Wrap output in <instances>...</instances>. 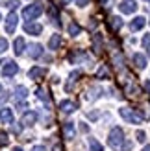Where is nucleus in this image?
I'll return each mask as SVG.
<instances>
[{"instance_id":"nucleus-40","label":"nucleus","mask_w":150,"mask_h":151,"mask_svg":"<svg viewBox=\"0 0 150 151\" xmlns=\"http://www.w3.org/2000/svg\"><path fill=\"white\" fill-rule=\"evenodd\" d=\"M0 90H2V85H0Z\"/></svg>"},{"instance_id":"nucleus-9","label":"nucleus","mask_w":150,"mask_h":151,"mask_svg":"<svg viewBox=\"0 0 150 151\" xmlns=\"http://www.w3.org/2000/svg\"><path fill=\"white\" fill-rule=\"evenodd\" d=\"M0 122L2 124H13V111L9 107H4L0 111Z\"/></svg>"},{"instance_id":"nucleus-20","label":"nucleus","mask_w":150,"mask_h":151,"mask_svg":"<svg viewBox=\"0 0 150 151\" xmlns=\"http://www.w3.org/2000/svg\"><path fill=\"white\" fill-rule=\"evenodd\" d=\"M89 147H91V151H104L102 144L96 138H89Z\"/></svg>"},{"instance_id":"nucleus-25","label":"nucleus","mask_w":150,"mask_h":151,"mask_svg":"<svg viewBox=\"0 0 150 151\" xmlns=\"http://www.w3.org/2000/svg\"><path fill=\"white\" fill-rule=\"evenodd\" d=\"M7 46H9V44H7V41L4 39V37H0V54H2V52H6Z\"/></svg>"},{"instance_id":"nucleus-39","label":"nucleus","mask_w":150,"mask_h":151,"mask_svg":"<svg viewBox=\"0 0 150 151\" xmlns=\"http://www.w3.org/2000/svg\"><path fill=\"white\" fill-rule=\"evenodd\" d=\"M63 2H69V0H63Z\"/></svg>"},{"instance_id":"nucleus-26","label":"nucleus","mask_w":150,"mask_h":151,"mask_svg":"<svg viewBox=\"0 0 150 151\" xmlns=\"http://www.w3.org/2000/svg\"><path fill=\"white\" fill-rule=\"evenodd\" d=\"M133 147V144H132V142H128V140H126V142H122V146H121V151H130Z\"/></svg>"},{"instance_id":"nucleus-41","label":"nucleus","mask_w":150,"mask_h":151,"mask_svg":"<svg viewBox=\"0 0 150 151\" xmlns=\"http://www.w3.org/2000/svg\"><path fill=\"white\" fill-rule=\"evenodd\" d=\"M0 19H2V17H0Z\"/></svg>"},{"instance_id":"nucleus-29","label":"nucleus","mask_w":150,"mask_h":151,"mask_svg":"<svg viewBox=\"0 0 150 151\" xmlns=\"http://www.w3.org/2000/svg\"><path fill=\"white\" fill-rule=\"evenodd\" d=\"M143 48H150V33L143 37Z\"/></svg>"},{"instance_id":"nucleus-30","label":"nucleus","mask_w":150,"mask_h":151,"mask_svg":"<svg viewBox=\"0 0 150 151\" xmlns=\"http://www.w3.org/2000/svg\"><path fill=\"white\" fill-rule=\"evenodd\" d=\"M135 137H137V140H139V142H145V140H146L145 131H137V133H135Z\"/></svg>"},{"instance_id":"nucleus-28","label":"nucleus","mask_w":150,"mask_h":151,"mask_svg":"<svg viewBox=\"0 0 150 151\" xmlns=\"http://www.w3.org/2000/svg\"><path fill=\"white\" fill-rule=\"evenodd\" d=\"M7 142H9V138H7L6 133H0V146H6Z\"/></svg>"},{"instance_id":"nucleus-2","label":"nucleus","mask_w":150,"mask_h":151,"mask_svg":"<svg viewBox=\"0 0 150 151\" xmlns=\"http://www.w3.org/2000/svg\"><path fill=\"white\" fill-rule=\"evenodd\" d=\"M119 112H121V116L126 120V122H130V124H141V122H143V118H145V114L135 112L133 109H126V107H122Z\"/></svg>"},{"instance_id":"nucleus-6","label":"nucleus","mask_w":150,"mask_h":151,"mask_svg":"<svg viewBox=\"0 0 150 151\" xmlns=\"http://www.w3.org/2000/svg\"><path fill=\"white\" fill-rule=\"evenodd\" d=\"M37 118H39V114H37L35 111H26L24 114H22V124L24 125H33L37 122Z\"/></svg>"},{"instance_id":"nucleus-33","label":"nucleus","mask_w":150,"mask_h":151,"mask_svg":"<svg viewBox=\"0 0 150 151\" xmlns=\"http://www.w3.org/2000/svg\"><path fill=\"white\" fill-rule=\"evenodd\" d=\"M74 2H76V6H80V7H85L89 4V0H74Z\"/></svg>"},{"instance_id":"nucleus-22","label":"nucleus","mask_w":150,"mask_h":151,"mask_svg":"<svg viewBox=\"0 0 150 151\" xmlns=\"http://www.w3.org/2000/svg\"><path fill=\"white\" fill-rule=\"evenodd\" d=\"M80 32H82V28L76 24V22H71V24H69V35L76 37V35H80Z\"/></svg>"},{"instance_id":"nucleus-34","label":"nucleus","mask_w":150,"mask_h":151,"mask_svg":"<svg viewBox=\"0 0 150 151\" xmlns=\"http://www.w3.org/2000/svg\"><path fill=\"white\" fill-rule=\"evenodd\" d=\"M32 151H47V149H44V146H33Z\"/></svg>"},{"instance_id":"nucleus-13","label":"nucleus","mask_w":150,"mask_h":151,"mask_svg":"<svg viewBox=\"0 0 150 151\" xmlns=\"http://www.w3.org/2000/svg\"><path fill=\"white\" fill-rule=\"evenodd\" d=\"M143 26H145V17H135L130 22V29H132V32H139V29H143Z\"/></svg>"},{"instance_id":"nucleus-35","label":"nucleus","mask_w":150,"mask_h":151,"mask_svg":"<svg viewBox=\"0 0 150 151\" xmlns=\"http://www.w3.org/2000/svg\"><path fill=\"white\" fill-rule=\"evenodd\" d=\"M145 90L150 94V79H146V81H145Z\"/></svg>"},{"instance_id":"nucleus-4","label":"nucleus","mask_w":150,"mask_h":151,"mask_svg":"<svg viewBox=\"0 0 150 151\" xmlns=\"http://www.w3.org/2000/svg\"><path fill=\"white\" fill-rule=\"evenodd\" d=\"M17 72H19V65L15 61H7L4 65V68H2V76H4V78H11V76H15Z\"/></svg>"},{"instance_id":"nucleus-11","label":"nucleus","mask_w":150,"mask_h":151,"mask_svg":"<svg viewBox=\"0 0 150 151\" xmlns=\"http://www.w3.org/2000/svg\"><path fill=\"white\" fill-rule=\"evenodd\" d=\"M59 109H61V112H65V114H71V112L76 111V105H74V101L63 100L61 103H59Z\"/></svg>"},{"instance_id":"nucleus-15","label":"nucleus","mask_w":150,"mask_h":151,"mask_svg":"<svg viewBox=\"0 0 150 151\" xmlns=\"http://www.w3.org/2000/svg\"><path fill=\"white\" fill-rule=\"evenodd\" d=\"M133 65H135L137 68H141V70L146 68V57L143 54H135L133 55Z\"/></svg>"},{"instance_id":"nucleus-3","label":"nucleus","mask_w":150,"mask_h":151,"mask_svg":"<svg viewBox=\"0 0 150 151\" xmlns=\"http://www.w3.org/2000/svg\"><path fill=\"white\" fill-rule=\"evenodd\" d=\"M41 13H43V6L41 4H32V6H26L24 9H22V17L26 20H32V19H37Z\"/></svg>"},{"instance_id":"nucleus-38","label":"nucleus","mask_w":150,"mask_h":151,"mask_svg":"<svg viewBox=\"0 0 150 151\" xmlns=\"http://www.w3.org/2000/svg\"><path fill=\"white\" fill-rule=\"evenodd\" d=\"M13 151H22V149L20 147H13Z\"/></svg>"},{"instance_id":"nucleus-18","label":"nucleus","mask_w":150,"mask_h":151,"mask_svg":"<svg viewBox=\"0 0 150 151\" xmlns=\"http://www.w3.org/2000/svg\"><path fill=\"white\" fill-rule=\"evenodd\" d=\"M59 44H61V37H59L58 33H56V35H52V37H50V41H48V48H50V50H58V48H59Z\"/></svg>"},{"instance_id":"nucleus-21","label":"nucleus","mask_w":150,"mask_h":151,"mask_svg":"<svg viewBox=\"0 0 150 151\" xmlns=\"http://www.w3.org/2000/svg\"><path fill=\"white\" fill-rule=\"evenodd\" d=\"M15 94H17V98H19V100H26V96H28V88L26 87H17V88H15Z\"/></svg>"},{"instance_id":"nucleus-27","label":"nucleus","mask_w":150,"mask_h":151,"mask_svg":"<svg viewBox=\"0 0 150 151\" xmlns=\"http://www.w3.org/2000/svg\"><path fill=\"white\" fill-rule=\"evenodd\" d=\"M93 42H95V46H96V52H98V50H100V44H102L100 35H95V37H93Z\"/></svg>"},{"instance_id":"nucleus-32","label":"nucleus","mask_w":150,"mask_h":151,"mask_svg":"<svg viewBox=\"0 0 150 151\" xmlns=\"http://www.w3.org/2000/svg\"><path fill=\"white\" fill-rule=\"evenodd\" d=\"M106 76H108V68H106V66H102L100 72H98V79H100V78H106Z\"/></svg>"},{"instance_id":"nucleus-24","label":"nucleus","mask_w":150,"mask_h":151,"mask_svg":"<svg viewBox=\"0 0 150 151\" xmlns=\"http://www.w3.org/2000/svg\"><path fill=\"white\" fill-rule=\"evenodd\" d=\"M80 59H85V54H84V52H76L74 55H71V61H72V63L80 61Z\"/></svg>"},{"instance_id":"nucleus-8","label":"nucleus","mask_w":150,"mask_h":151,"mask_svg":"<svg viewBox=\"0 0 150 151\" xmlns=\"http://www.w3.org/2000/svg\"><path fill=\"white\" fill-rule=\"evenodd\" d=\"M17 22H19L17 15H15V13H9V15H7V19H6V32H7V33H13V32H15V26H17Z\"/></svg>"},{"instance_id":"nucleus-16","label":"nucleus","mask_w":150,"mask_h":151,"mask_svg":"<svg viewBox=\"0 0 150 151\" xmlns=\"http://www.w3.org/2000/svg\"><path fill=\"white\" fill-rule=\"evenodd\" d=\"M24 46H26V42H24V39H22V37H17V39H15V42H13L15 54H17V55H20L22 52H24Z\"/></svg>"},{"instance_id":"nucleus-12","label":"nucleus","mask_w":150,"mask_h":151,"mask_svg":"<svg viewBox=\"0 0 150 151\" xmlns=\"http://www.w3.org/2000/svg\"><path fill=\"white\" fill-rule=\"evenodd\" d=\"M63 134H65V138H74V134H76V129H74V124L72 122H67L63 124Z\"/></svg>"},{"instance_id":"nucleus-1","label":"nucleus","mask_w":150,"mask_h":151,"mask_svg":"<svg viewBox=\"0 0 150 151\" xmlns=\"http://www.w3.org/2000/svg\"><path fill=\"white\" fill-rule=\"evenodd\" d=\"M109 146L111 147H115V149H121L122 146V142H124V131L121 129V127H113L109 133Z\"/></svg>"},{"instance_id":"nucleus-42","label":"nucleus","mask_w":150,"mask_h":151,"mask_svg":"<svg viewBox=\"0 0 150 151\" xmlns=\"http://www.w3.org/2000/svg\"><path fill=\"white\" fill-rule=\"evenodd\" d=\"M148 50H150V48H148Z\"/></svg>"},{"instance_id":"nucleus-23","label":"nucleus","mask_w":150,"mask_h":151,"mask_svg":"<svg viewBox=\"0 0 150 151\" xmlns=\"http://www.w3.org/2000/svg\"><path fill=\"white\" fill-rule=\"evenodd\" d=\"M109 26H111V29H115V32H117V29L122 26V19L121 17H113V19H111V22H109Z\"/></svg>"},{"instance_id":"nucleus-31","label":"nucleus","mask_w":150,"mask_h":151,"mask_svg":"<svg viewBox=\"0 0 150 151\" xmlns=\"http://www.w3.org/2000/svg\"><path fill=\"white\" fill-rule=\"evenodd\" d=\"M19 2L17 0H9V2H6V7H9V9H13V7H17Z\"/></svg>"},{"instance_id":"nucleus-5","label":"nucleus","mask_w":150,"mask_h":151,"mask_svg":"<svg viewBox=\"0 0 150 151\" xmlns=\"http://www.w3.org/2000/svg\"><path fill=\"white\" fill-rule=\"evenodd\" d=\"M119 9L122 13H133L137 9V4H135V0H122L121 6H119Z\"/></svg>"},{"instance_id":"nucleus-10","label":"nucleus","mask_w":150,"mask_h":151,"mask_svg":"<svg viewBox=\"0 0 150 151\" xmlns=\"http://www.w3.org/2000/svg\"><path fill=\"white\" fill-rule=\"evenodd\" d=\"M28 55L32 57V59L41 57V55H43V46H41V44H30V48H28Z\"/></svg>"},{"instance_id":"nucleus-17","label":"nucleus","mask_w":150,"mask_h":151,"mask_svg":"<svg viewBox=\"0 0 150 151\" xmlns=\"http://www.w3.org/2000/svg\"><path fill=\"white\" fill-rule=\"evenodd\" d=\"M78 78H80V70H74V72H71V76H69V81H67L65 88H67V90H71V88H72V85L78 81Z\"/></svg>"},{"instance_id":"nucleus-7","label":"nucleus","mask_w":150,"mask_h":151,"mask_svg":"<svg viewBox=\"0 0 150 151\" xmlns=\"http://www.w3.org/2000/svg\"><path fill=\"white\" fill-rule=\"evenodd\" d=\"M24 32L30 33V35H39L43 32V26L37 24V22H26V24H24Z\"/></svg>"},{"instance_id":"nucleus-14","label":"nucleus","mask_w":150,"mask_h":151,"mask_svg":"<svg viewBox=\"0 0 150 151\" xmlns=\"http://www.w3.org/2000/svg\"><path fill=\"white\" fill-rule=\"evenodd\" d=\"M44 74H47V70H44V68H41V66H33V68L28 72L30 79H41Z\"/></svg>"},{"instance_id":"nucleus-19","label":"nucleus","mask_w":150,"mask_h":151,"mask_svg":"<svg viewBox=\"0 0 150 151\" xmlns=\"http://www.w3.org/2000/svg\"><path fill=\"white\" fill-rule=\"evenodd\" d=\"M35 96L39 98L41 101H44V103H50V96H48V92H47L44 88H37V90H35Z\"/></svg>"},{"instance_id":"nucleus-37","label":"nucleus","mask_w":150,"mask_h":151,"mask_svg":"<svg viewBox=\"0 0 150 151\" xmlns=\"http://www.w3.org/2000/svg\"><path fill=\"white\" fill-rule=\"evenodd\" d=\"M141 151H150V146H145V147L141 149Z\"/></svg>"},{"instance_id":"nucleus-36","label":"nucleus","mask_w":150,"mask_h":151,"mask_svg":"<svg viewBox=\"0 0 150 151\" xmlns=\"http://www.w3.org/2000/svg\"><path fill=\"white\" fill-rule=\"evenodd\" d=\"M13 133H20V125H13Z\"/></svg>"}]
</instances>
